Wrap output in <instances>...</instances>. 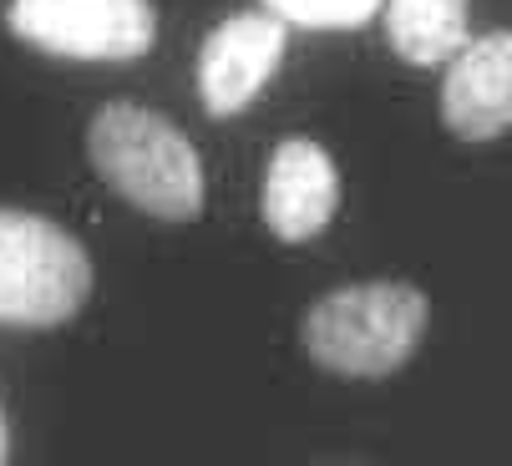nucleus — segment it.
<instances>
[{"mask_svg":"<svg viewBox=\"0 0 512 466\" xmlns=\"http://www.w3.org/2000/svg\"><path fill=\"white\" fill-rule=\"evenodd\" d=\"M92 168L112 193L137 203L163 223H183L203 208V163L198 147L163 112L137 102H107L87 132Z\"/></svg>","mask_w":512,"mask_h":466,"instance_id":"1","label":"nucleus"},{"mask_svg":"<svg viewBox=\"0 0 512 466\" xmlns=\"http://www.w3.org/2000/svg\"><path fill=\"white\" fill-rule=\"evenodd\" d=\"M426 335V294L411 284H345L310 304L305 350L330 375L376 380L401 370Z\"/></svg>","mask_w":512,"mask_h":466,"instance_id":"2","label":"nucleus"},{"mask_svg":"<svg viewBox=\"0 0 512 466\" xmlns=\"http://www.w3.org/2000/svg\"><path fill=\"white\" fill-rule=\"evenodd\" d=\"M92 294V259L41 213L0 208V325H61Z\"/></svg>","mask_w":512,"mask_h":466,"instance_id":"3","label":"nucleus"},{"mask_svg":"<svg viewBox=\"0 0 512 466\" xmlns=\"http://www.w3.org/2000/svg\"><path fill=\"white\" fill-rule=\"evenodd\" d=\"M11 31L71 61H132L153 51V0H11Z\"/></svg>","mask_w":512,"mask_h":466,"instance_id":"4","label":"nucleus"},{"mask_svg":"<svg viewBox=\"0 0 512 466\" xmlns=\"http://www.w3.org/2000/svg\"><path fill=\"white\" fill-rule=\"evenodd\" d=\"M284 56V21L269 11L224 16L198 51V97L213 117L244 112Z\"/></svg>","mask_w":512,"mask_h":466,"instance_id":"5","label":"nucleus"},{"mask_svg":"<svg viewBox=\"0 0 512 466\" xmlns=\"http://www.w3.org/2000/svg\"><path fill=\"white\" fill-rule=\"evenodd\" d=\"M340 208V173L315 137H284L264 168V223L274 239L305 244Z\"/></svg>","mask_w":512,"mask_h":466,"instance_id":"6","label":"nucleus"},{"mask_svg":"<svg viewBox=\"0 0 512 466\" xmlns=\"http://www.w3.org/2000/svg\"><path fill=\"white\" fill-rule=\"evenodd\" d=\"M442 122L462 142L502 137L512 122V36L492 31L467 41L442 76Z\"/></svg>","mask_w":512,"mask_h":466,"instance_id":"7","label":"nucleus"},{"mask_svg":"<svg viewBox=\"0 0 512 466\" xmlns=\"http://www.w3.org/2000/svg\"><path fill=\"white\" fill-rule=\"evenodd\" d=\"M386 36L411 66H447L467 46V0H381Z\"/></svg>","mask_w":512,"mask_h":466,"instance_id":"8","label":"nucleus"},{"mask_svg":"<svg viewBox=\"0 0 512 466\" xmlns=\"http://www.w3.org/2000/svg\"><path fill=\"white\" fill-rule=\"evenodd\" d=\"M269 6V16H279L284 26L295 21V26H335V31H345V26H360V21H371L376 11H381V0H264Z\"/></svg>","mask_w":512,"mask_h":466,"instance_id":"9","label":"nucleus"},{"mask_svg":"<svg viewBox=\"0 0 512 466\" xmlns=\"http://www.w3.org/2000/svg\"><path fill=\"white\" fill-rule=\"evenodd\" d=\"M0 466H6V416H0Z\"/></svg>","mask_w":512,"mask_h":466,"instance_id":"10","label":"nucleus"}]
</instances>
